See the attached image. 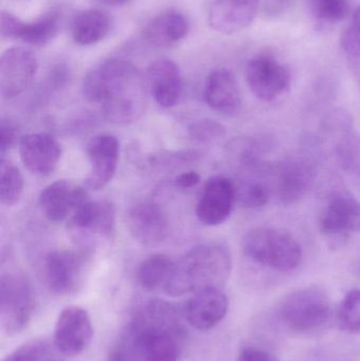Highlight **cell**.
<instances>
[{"label":"cell","instance_id":"27","mask_svg":"<svg viewBox=\"0 0 360 361\" xmlns=\"http://www.w3.org/2000/svg\"><path fill=\"white\" fill-rule=\"evenodd\" d=\"M175 261L166 255L156 254L139 263L135 273L137 283L148 292L159 290L168 283L175 269Z\"/></svg>","mask_w":360,"mask_h":361},{"label":"cell","instance_id":"5","mask_svg":"<svg viewBox=\"0 0 360 361\" xmlns=\"http://www.w3.org/2000/svg\"><path fill=\"white\" fill-rule=\"evenodd\" d=\"M279 315L287 328L309 334L329 326L333 307L325 290L310 286L287 295L281 303Z\"/></svg>","mask_w":360,"mask_h":361},{"label":"cell","instance_id":"25","mask_svg":"<svg viewBox=\"0 0 360 361\" xmlns=\"http://www.w3.org/2000/svg\"><path fill=\"white\" fill-rule=\"evenodd\" d=\"M111 20L101 10H87L72 21L71 35L78 46H92L101 42L109 33Z\"/></svg>","mask_w":360,"mask_h":361},{"label":"cell","instance_id":"17","mask_svg":"<svg viewBox=\"0 0 360 361\" xmlns=\"http://www.w3.org/2000/svg\"><path fill=\"white\" fill-rule=\"evenodd\" d=\"M228 298L222 288H205L194 293L182 309L184 319L199 331L216 328L228 312Z\"/></svg>","mask_w":360,"mask_h":361},{"label":"cell","instance_id":"24","mask_svg":"<svg viewBox=\"0 0 360 361\" xmlns=\"http://www.w3.org/2000/svg\"><path fill=\"white\" fill-rule=\"evenodd\" d=\"M237 201L249 208H260L268 203L273 187L272 165L266 163L254 171H242L236 182Z\"/></svg>","mask_w":360,"mask_h":361},{"label":"cell","instance_id":"14","mask_svg":"<svg viewBox=\"0 0 360 361\" xmlns=\"http://www.w3.org/2000/svg\"><path fill=\"white\" fill-rule=\"evenodd\" d=\"M89 173L85 184L93 190L107 186L118 169L120 142L113 135H99L93 137L87 146Z\"/></svg>","mask_w":360,"mask_h":361},{"label":"cell","instance_id":"12","mask_svg":"<svg viewBox=\"0 0 360 361\" xmlns=\"http://www.w3.org/2000/svg\"><path fill=\"white\" fill-rule=\"evenodd\" d=\"M236 201L235 180L216 176L205 183L197 204V218L203 225L217 226L230 218Z\"/></svg>","mask_w":360,"mask_h":361},{"label":"cell","instance_id":"35","mask_svg":"<svg viewBox=\"0 0 360 361\" xmlns=\"http://www.w3.org/2000/svg\"><path fill=\"white\" fill-rule=\"evenodd\" d=\"M342 47L349 59L360 56V6L353 13L350 25L342 33Z\"/></svg>","mask_w":360,"mask_h":361},{"label":"cell","instance_id":"4","mask_svg":"<svg viewBox=\"0 0 360 361\" xmlns=\"http://www.w3.org/2000/svg\"><path fill=\"white\" fill-rule=\"evenodd\" d=\"M245 256L254 262L274 271H294L302 262V250L292 233L277 227H257L242 241Z\"/></svg>","mask_w":360,"mask_h":361},{"label":"cell","instance_id":"37","mask_svg":"<svg viewBox=\"0 0 360 361\" xmlns=\"http://www.w3.org/2000/svg\"><path fill=\"white\" fill-rule=\"evenodd\" d=\"M21 21L23 20L20 18L15 16L12 13L2 11L1 19H0V33L2 37L16 39Z\"/></svg>","mask_w":360,"mask_h":361},{"label":"cell","instance_id":"18","mask_svg":"<svg viewBox=\"0 0 360 361\" xmlns=\"http://www.w3.org/2000/svg\"><path fill=\"white\" fill-rule=\"evenodd\" d=\"M19 156L27 171L40 177L50 176L58 166L61 148L46 133H29L18 142Z\"/></svg>","mask_w":360,"mask_h":361},{"label":"cell","instance_id":"11","mask_svg":"<svg viewBox=\"0 0 360 361\" xmlns=\"http://www.w3.org/2000/svg\"><path fill=\"white\" fill-rule=\"evenodd\" d=\"M93 326L86 310L77 305L65 307L57 317L53 341L61 353L77 356L90 345Z\"/></svg>","mask_w":360,"mask_h":361},{"label":"cell","instance_id":"39","mask_svg":"<svg viewBox=\"0 0 360 361\" xmlns=\"http://www.w3.org/2000/svg\"><path fill=\"white\" fill-rule=\"evenodd\" d=\"M200 175L196 171H188L178 176L175 179V185L179 188L187 189L196 186L200 183Z\"/></svg>","mask_w":360,"mask_h":361},{"label":"cell","instance_id":"19","mask_svg":"<svg viewBox=\"0 0 360 361\" xmlns=\"http://www.w3.org/2000/svg\"><path fill=\"white\" fill-rule=\"evenodd\" d=\"M127 225L133 239L143 245H156L168 235L166 214L154 202H143L131 208Z\"/></svg>","mask_w":360,"mask_h":361},{"label":"cell","instance_id":"9","mask_svg":"<svg viewBox=\"0 0 360 361\" xmlns=\"http://www.w3.org/2000/svg\"><path fill=\"white\" fill-rule=\"evenodd\" d=\"M116 206L109 201H91L80 206L68 220V228L82 244L91 250L92 240L110 239L116 231Z\"/></svg>","mask_w":360,"mask_h":361},{"label":"cell","instance_id":"40","mask_svg":"<svg viewBox=\"0 0 360 361\" xmlns=\"http://www.w3.org/2000/svg\"><path fill=\"white\" fill-rule=\"evenodd\" d=\"M106 4L109 6H123V4H127L129 0H103Z\"/></svg>","mask_w":360,"mask_h":361},{"label":"cell","instance_id":"28","mask_svg":"<svg viewBox=\"0 0 360 361\" xmlns=\"http://www.w3.org/2000/svg\"><path fill=\"white\" fill-rule=\"evenodd\" d=\"M59 17L56 12H48L31 23L21 21L16 39L32 46H42L54 39L58 33Z\"/></svg>","mask_w":360,"mask_h":361},{"label":"cell","instance_id":"26","mask_svg":"<svg viewBox=\"0 0 360 361\" xmlns=\"http://www.w3.org/2000/svg\"><path fill=\"white\" fill-rule=\"evenodd\" d=\"M270 146L266 137H241L230 144L228 157L238 167L239 173L254 171L266 164L263 158Z\"/></svg>","mask_w":360,"mask_h":361},{"label":"cell","instance_id":"36","mask_svg":"<svg viewBox=\"0 0 360 361\" xmlns=\"http://www.w3.org/2000/svg\"><path fill=\"white\" fill-rule=\"evenodd\" d=\"M16 140L17 133L14 125L8 121L2 120L1 126H0V154L2 159L16 143Z\"/></svg>","mask_w":360,"mask_h":361},{"label":"cell","instance_id":"23","mask_svg":"<svg viewBox=\"0 0 360 361\" xmlns=\"http://www.w3.org/2000/svg\"><path fill=\"white\" fill-rule=\"evenodd\" d=\"M190 32V21L179 11H166L148 21L144 27L146 42L158 48H171L183 42Z\"/></svg>","mask_w":360,"mask_h":361},{"label":"cell","instance_id":"38","mask_svg":"<svg viewBox=\"0 0 360 361\" xmlns=\"http://www.w3.org/2000/svg\"><path fill=\"white\" fill-rule=\"evenodd\" d=\"M239 361H280L276 355L256 347H244L239 354Z\"/></svg>","mask_w":360,"mask_h":361},{"label":"cell","instance_id":"8","mask_svg":"<svg viewBox=\"0 0 360 361\" xmlns=\"http://www.w3.org/2000/svg\"><path fill=\"white\" fill-rule=\"evenodd\" d=\"M317 163L306 154H294L272 165L273 187L281 203L293 205L306 197L317 178Z\"/></svg>","mask_w":360,"mask_h":361},{"label":"cell","instance_id":"41","mask_svg":"<svg viewBox=\"0 0 360 361\" xmlns=\"http://www.w3.org/2000/svg\"><path fill=\"white\" fill-rule=\"evenodd\" d=\"M42 361H61V360H42Z\"/></svg>","mask_w":360,"mask_h":361},{"label":"cell","instance_id":"29","mask_svg":"<svg viewBox=\"0 0 360 361\" xmlns=\"http://www.w3.org/2000/svg\"><path fill=\"white\" fill-rule=\"evenodd\" d=\"M336 161L342 171L360 182V135L349 130L338 135L334 147Z\"/></svg>","mask_w":360,"mask_h":361},{"label":"cell","instance_id":"20","mask_svg":"<svg viewBox=\"0 0 360 361\" xmlns=\"http://www.w3.org/2000/svg\"><path fill=\"white\" fill-rule=\"evenodd\" d=\"M260 0H213L209 23L215 31L235 34L247 29L257 15Z\"/></svg>","mask_w":360,"mask_h":361},{"label":"cell","instance_id":"22","mask_svg":"<svg viewBox=\"0 0 360 361\" xmlns=\"http://www.w3.org/2000/svg\"><path fill=\"white\" fill-rule=\"evenodd\" d=\"M205 101L219 114L234 116L241 107V93L236 76L230 70H213L205 82Z\"/></svg>","mask_w":360,"mask_h":361},{"label":"cell","instance_id":"34","mask_svg":"<svg viewBox=\"0 0 360 361\" xmlns=\"http://www.w3.org/2000/svg\"><path fill=\"white\" fill-rule=\"evenodd\" d=\"M48 352L49 343L44 339H32L19 345L2 361H42Z\"/></svg>","mask_w":360,"mask_h":361},{"label":"cell","instance_id":"33","mask_svg":"<svg viewBox=\"0 0 360 361\" xmlns=\"http://www.w3.org/2000/svg\"><path fill=\"white\" fill-rule=\"evenodd\" d=\"M190 137L201 143H215L225 137V127L209 118L196 121L190 126Z\"/></svg>","mask_w":360,"mask_h":361},{"label":"cell","instance_id":"30","mask_svg":"<svg viewBox=\"0 0 360 361\" xmlns=\"http://www.w3.org/2000/svg\"><path fill=\"white\" fill-rule=\"evenodd\" d=\"M338 329L348 335H360V290H349L335 314Z\"/></svg>","mask_w":360,"mask_h":361},{"label":"cell","instance_id":"3","mask_svg":"<svg viewBox=\"0 0 360 361\" xmlns=\"http://www.w3.org/2000/svg\"><path fill=\"white\" fill-rule=\"evenodd\" d=\"M232 265V255L225 244H201L175 262L164 292L182 296L205 288H221L230 277Z\"/></svg>","mask_w":360,"mask_h":361},{"label":"cell","instance_id":"2","mask_svg":"<svg viewBox=\"0 0 360 361\" xmlns=\"http://www.w3.org/2000/svg\"><path fill=\"white\" fill-rule=\"evenodd\" d=\"M145 87L135 65L108 59L89 70L82 82L87 101L101 106L105 118L118 125L135 122L145 111Z\"/></svg>","mask_w":360,"mask_h":361},{"label":"cell","instance_id":"7","mask_svg":"<svg viewBox=\"0 0 360 361\" xmlns=\"http://www.w3.org/2000/svg\"><path fill=\"white\" fill-rule=\"evenodd\" d=\"M91 250H55L48 252L40 265V278L50 292L74 294L82 288Z\"/></svg>","mask_w":360,"mask_h":361},{"label":"cell","instance_id":"13","mask_svg":"<svg viewBox=\"0 0 360 361\" xmlns=\"http://www.w3.org/2000/svg\"><path fill=\"white\" fill-rule=\"evenodd\" d=\"M37 59L33 53L20 47H13L0 59V94L12 99L23 94L33 82L37 72Z\"/></svg>","mask_w":360,"mask_h":361},{"label":"cell","instance_id":"31","mask_svg":"<svg viewBox=\"0 0 360 361\" xmlns=\"http://www.w3.org/2000/svg\"><path fill=\"white\" fill-rule=\"evenodd\" d=\"M23 175L13 163L1 160L0 165V201L2 205L14 206L23 192Z\"/></svg>","mask_w":360,"mask_h":361},{"label":"cell","instance_id":"10","mask_svg":"<svg viewBox=\"0 0 360 361\" xmlns=\"http://www.w3.org/2000/svg\"><path fill=\"white\" fill-rule=\"evenodd\" d=\"M245 80L257 99L270 103L289 90L292 75L289 68L274 56L260 54L247 61Z\"/></svg>","mask_w":360,"mask_h":361},{"label":"cell","instance_id":"15","mask_svg":"<svg viewBox=\"0 0 360 361\" xmlns=\"http://www.w3.org/2000/svg\"><path fill=\"white\" fill-rule=\"evenodd\" d=\"M90 200L84 187L67 180H59L48 185L40 192V208L51 222L68 221L72 214Z\"/></svg>","mask_w":360,"mask_h":361},{"label":"cell","instance_id":"6","mask_svg":"<svg viewBox=\"0 0 360 361\" xmlns=\"http://www.w3.org/2000/svg\"><path fill=\"white\" fill-rule=\"evenodd\" d=\"M37 309V299L27 277L4 273L0 278V324L8 336L23 332Z\"/></svg>","mask_w":360,"mask_h":361},{"label":"cell","instance_id":"32","mask_svg":"<svg viewBox=\"0 0 360 361\" xmlns=\"http://www.w3.org/2000/svg\"><path fill=\"white\" fill-rule=\"evenodd\" d=\"M313 14L325 23H336L350 15L351 6L347 0H313Z\"/></svg>","mask_w":360,"mask_h":361},{"label":"cell","instance_id":"16","mask_svg":"<svg viewBox=\"0 0 360 361\" xmlns=\"http://www.w3.org/2000/svg\"><path fill=\"white\" fill-rule=\"evenodd\" d=\"M321 233L329 239L342 240L360 233V203L346 193H336L328 201L319 220Z\"/></svg>","mask_w":360,"mask_h":361},{"label":"cell","instance_id":"1","mask_svg":"<svg viewBox=\"0 0 360 361\" xmlns=\"http://www.w3.org/2000/svg\"><path fill=\"white\" fill-rule=\"evenodd\" d=\"M183 314L161 299L144 301L107 361H179L187 338Z\"/></svg>","mask_w":360,"mask_h":361},{"label":"cell","instance_id":"21","mask_svg":"<svg viewBox=\"0 0 360 361\" xmlns=\"http://www.w3.org/2000/svg\"><path fill=\"white\" fill-rule=\"evenodd\" d=\"M147 87L159 106L171 108L177 105L183 90L179 66L170 59H159L147 70Z\"/></svg>","mask_w":360,"mask_h":361}]
</instances>
